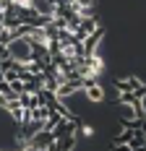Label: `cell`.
I'll list each match as a JSON object with an SVG mask.
<instances>
[{"mask_svg":"<svg viewBox=\"0 0 146 151\" xmlns=\"http://www.w3.org/2000/svg\"><path fill=\"white\" fill-rule=\"evenodd\" d=\"M5 52H8V58L16 60V63H31V58H34V47H31V42L24 34L13 37V39L5 45Z\"/></svg>","mask_w":146,"mask_h":151,"instance_id":"1","label":"cell"},{"mask_svg":"<svg viewBox=\"0 0 146 151\" xmlns=\"http://www.w3.org/2000/svg\"><path fill=\"white\" fill-rule=\"evenodd\" d=\"M138 83H141V81H138L136 76H123V78L115 81V89H117V94H131Z\"/></svg>","mask_w":146,"mask_h":151,"instance_id":"2","label":"cell"},{"mask_svg":"<svg viewBox=\"0 0 146 151\" xmlns=\"http://www.w3.org/2000/svg\"><path fill=\"white\" fill-rule=\"evenodd\" d=\"M84 91H86L89 102H102L104 99V91H102V86H99L97 81H86V83H84Z\"/></svg>","mask_w":146,"mask_h":151,"instance_id":"3","label":"cell"}]
</instances>
